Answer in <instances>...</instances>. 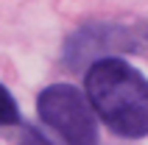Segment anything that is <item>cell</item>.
<instances>
[{"mask_svg":"<svg viewBox=\"0 0 148 145\" xmlns=\"http://www.w3.org/2000/svg\"><path fill=\"white\" fill-rule=\"evenodd\" d=\"M123 48V50H143L148 48V23H103V25H90L87 31L75 34L70 45H67L64 56L73 67H78L81 62H95V59L112 56L109 50Z\"/></svg>","mask_w":148,"mask_h":145,"instance_id":"obj_3","label":"cell"},{"mask_svg":"<svg viewBox=\"0 0 148 145\" xmlns=\"http://www.w3.org/2000/svg\"><path fill=\"white\" fill-rule=\"evenodd\" d=\"M17 123H20L17 101L11 98V92L0 84V126H17Z\"/></svg>","mask_w":148,"mask_h":145,"instance_id":"obj_4","label":"cell"},{"mask_svg":"<svg viewBox=\"0 0 148 145\" xmlns=\"http://www.w3.org/2000/svg\"><path fill=\"white\" fill-rule=\"evenodd\" d=\"M23 145H50L48 140L42 137L39 131H34V129H25L23 131Z\"/></svg>","mask_w":148,"mask_h":145,"instance_id":"obj_5","label":"cell"},{"mask_svg":"<svg viewBox=\"0 0 148 145\" xmlns=\"http://www.w3.org/2000/svg\"><path fill=\"white\" fill-rule=\"evenodd\" d=\"M39 120L48 126L62 145H98L95 106L73 84H50L36 98Z\"/></svg>","mask_w":148,"mask_h":145,"instance_id":"obj_2","label":"cell"},{"mask_svg":"<svg viewBox=\"0 0 148 145\" xmlns=\"http://www.w3.org/2000/svg\"><path fill=\"white\" fill-rule=\"evenodd\" d=\"M87 98L117 137H148V81L126 59H95L87 67Z\"/></svg>","mask_w":148,"mask_h":145,"instance_id":"obj_1","label":"cell"}]
</instances>
